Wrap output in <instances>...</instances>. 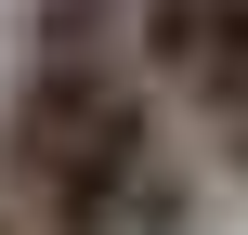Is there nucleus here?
<instances>
[{
  "mask_svg": "<svg viewBox=\"0 0 248 235\" xmlns=\"http://www.w3.org/2000/svg\"><path fill=\"white\" fill-rule=\"evenodd\" d=\"M131 65L170 131H196L209 170L248 183V0H131Z\"/></svg>",
  "mask_w": 248,
  "mask_h": 235,
  "instance_id": "f03ea898",
  "label": "nucleus"
},
{
  "mask_svg": "<svg viewBox=\"0 0 248 235\" xmlns=\"http://www.w3.org/2000/svg\"><path fill=\"white\" fill-rule=\"evenodd\" d=\"M0 196L26 235H196V157L131 65V0H39L0 92Z\"/></svg>",
  "mask_w": 248,
  "mask_h": 235,
  "instance_id": "f257e3e1",
  "label": "nucleus"
}]
</instances>
